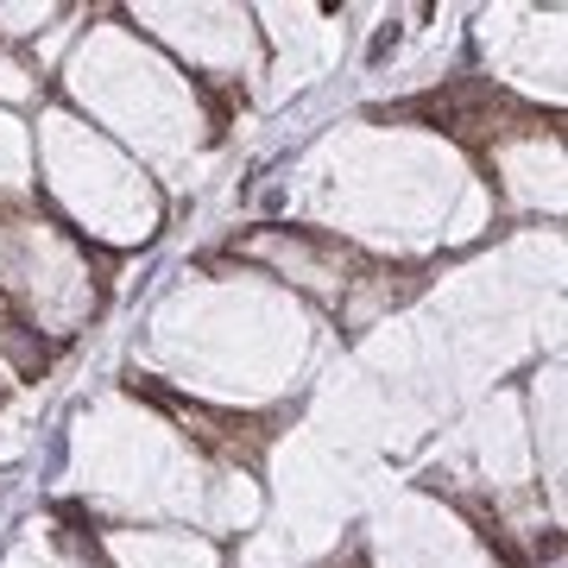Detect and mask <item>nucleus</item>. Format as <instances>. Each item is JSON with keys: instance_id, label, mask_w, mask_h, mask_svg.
<instances>
[{"instance_id": "nucleus-1", "label": "nucleus", "mask_w": 568, "mask_h": 568, "mask_svg": "<svg viewBox=\"0 0 568 568\" xmlns=\"http://www.w3.org/2000/svg\"><path fill=\"white\" fill-rule=\"evenodd\" d=\"M7 260H0V278H7V297L20 304L32 335H77L95 304H102V278L89 272V246H77L58 222H39V215H13L7 234Z\"/></svg>"}, {"instance_id": "nucleus-2", "label": "nucleus", "mask_w": 568, "mask_h": 568, "mask_svg": "<svg viewBox=\"0 0 568 568\" xmlns=\"http://www.w3.org/2000/svg\"><path fill=\"white\" fill-rule=\"evenodd\" d=\"M108 556H114V568H222L215 544L190 537V530H114Z\"/></svg>"}, {"instance_id": "nucleus-3", "label": "nucleus", "mask_w": 568, "mask_h": 568, "mask_svg": "<svg viewBox=\"0 0 568 568\" xmlns=\"http://www.w3.org/2000/svg\"><path fill=\"white\" fill-rule=\"evenodd\" d=\"M39 183V133L0 108V203H26Z\"/></svg>"}, {"instance_id": "nucleus-4", "label": "nucleus", "mask_w": 568, "mask_h": 568, "mask_svg": "<svg viewBox=\"0 0 568 568\" xmlns=\"http://www.w3.org/2000/svg\"><path fill=\"white\" fill-rule=\"evenodd\" d=\"M39 89H44V77L20 58V51H0V108H7V114L20 102H39Z\"/></svg>"}]
</instances>
